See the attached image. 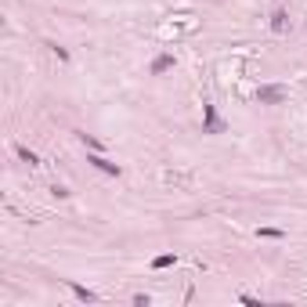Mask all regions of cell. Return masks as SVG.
<instances>
[{
    "label": "cell",
    "mask_w": 307,
    "mask_h": 307,
    "mask_svg": "<svg viewBox=\"0 0 307 307\" xmlns=\"http://www.w3.org/2000/svg\"><path fill=\"white\" fill-rule=\"evenodd\" d=\"M87 163H91V166H98V170H101V174H108V177H120V174H123V170H120V163H112V159H105V156H91Z\"/></svg>",
    "instance_id": "obj_2"
},
{
    "label": "cell",
    "mask_w": 307,
    "mask_h": 307,
    "mask_svg": "<svg viewBox=\"0 0 307 307\" xmlns=\"http://www.w3.org/2000/svg\"><path fill=\"white\" fill-rule=\"evenodd\" d=\"M271 29H275V33H286V29H289V15H286L282 8L271 15Z\"/></svg>",
    "instance_id": "obj_5"
},
{
    "label": "cell",
    "mask_w": 307,
    "mask_h": 307,
    "mask_svg": "<svg viewBox=\"0 0 307 307\" xmlns=\"http://www.w3.org/2000/svg\"><path fill=\"white\" fill-rule=\"evenodd\" d=\"M174 260H177V257H174V253H159V257H156V260H152V267H156V271H163V267H170V264H174Z\"/></svg>",
    "instance_id": "obj_8"
},
{
    "label": "cell",
    "mask_w": 307,
    "mask_h": 307,
    "mask_svg": "<svg viewBox=\"0 0 307 307\" xmlns=\"http://www.w3.org/2000/svg\"><path fill=\"white\" fill-rule=\"evenodd\" d=\"M80 141H83V145H87V148H94V152H98V148H101V141H98V137H91V134H80Z\"/></svg>",
    "instance_id": "obj_10"
},
{
    "label": "cell",
    "mask_w": 307,
    "mask_h": 307,
    "mask_svg": "<svg viewBox=\"0 0 307 307\" xmlns=\"http://www.w3.org/2000/svg\"><path fill=\"white\" fill-rule=\"evenodd\" d=\"M170 65H174V54H159L156 62H152V72H156V76H159V72H166Z\"/></svg>",
    "instance_id": "obj_6"
},
{
    "label": "cell",
    "mask_w": 307,
    "mask_h": 307,
    "mask_svg": "<svg viewBox=\"0 0 307 307\" xmlns=\"http://www.w3.org/2000/svg\"><path fill=\"white\" fill-rule=\"evenodd\" d=\"M260 239H282V228H260Z\"/></svg>",
    "instance_id": "obj_9"
},
{
    "label": "cell",
    "mask_w": 307,
    "mask_h": 307,
    "mask_svg": "<svg viewBox=\"0 0 307 307\" xmlns=\"http://www.w3.org/2000/svg\"><path fill=\"white\" fill-rule=\"evenodd\" d=\"M47 47H51V54H58L62 62H69V51H65V47H58V44H47Z\"/></svg>",
    "instance_id": "obj_11"
},
{
    "label": "cell",
    "mask_w": 307,
    "mask_h": 307,
    "mask_svg": "<svg viewBox=\"0 0 307 307\" xmlns=\"http://www.w3.org/2000/svg\"><path fill=\"white\" fill-rule=\"evenodd\" d=\"M257 101L260 105H278V101H286V87H275V83L257 87Z\"/></svg>",
    "instance_id": "obj_1"
},
{
    "label": "cell",
    "mask_w": 307,
    "mask_h": 307,
    "mask_svg": "<svg viewBox=\"0 0 307 307\" xmlns=\"http://www.w3.org/2000/svg\"><path fill=\"white\" fill-rule=\"evenodd\" d=\"M203 120H206V134H220V130H224V123L217 120L213 105H203Z\"/></svg>",
    "instance_id": "obj_3"
},
{
    "label": "cell",
    "mask_w": 307,
    "mask_h": 307,
    "mask_svg": "<svg viewBox=\"0 0 307 307\" xmlns=\"http://www.w3.org/2000/svg\"><path fill=\"white\" fill-rule=\"evenodd\" d=\"M15 152H18V159H22V163H29V166L40 163V159H36V152H29V148H22V145H15Z\"/></svg>",
    "instance_id": "obj_7"
},
{
    "label": "cell",
    "mask_w": 307,
    "mask_h": 307,
    "mask_svg": "<svg viewBox=\"0 0 307 307\" xmlns=\"http://www.w3.org/2000/svg\"><path fill=\"white\" fill-rule=\"evenodd\" d=\"M69 289H72V296H76V300H83V303H94V300H98V296H94L87 286H80V282H69Z\"/></svg>",
    "instance_id": "obj_4"
}]
</instances>
